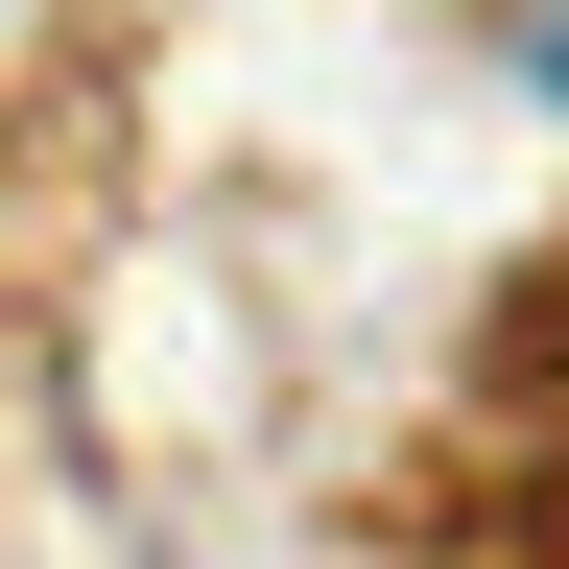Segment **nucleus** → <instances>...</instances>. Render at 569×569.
Returning <instances> with one entry per match:
<instances>
[{
  "mask_svg": "<svg viewBox=\"0 0 569 569\" xmlns=\"http://www.w3.org/2000/svg\"><path fill=\"white\" fill-rule=\"evenodd\" d=\"M522 71H546V96H569V0H546V24H522Z\"/></svg>",
  "mask_w": 569,
  "mask_h": 569,
  "instance_id": "nucleus-1",
  "label": "nucleus"
}]
</instances>
